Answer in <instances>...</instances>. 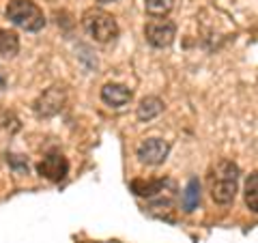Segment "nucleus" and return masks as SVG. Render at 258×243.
<instances>
[{
  "instance_id": "nucleus-1",
  "label": "nucleus",
  "mask_w": 258,
  "mask_h": 243,
  "mask_svg": "<svg viewBox=\"0 0 258 243\" xmlns=\"http://www.w3.org/2000/svg\"><path fill=\"white\" fill-rule=\"evenodd\" d=\"M239 188V166L230 159H222L211 176V198L217 205H230Z\"/></svg>"
},
{
  "instance_id": "nucleus-2",
  "label": "nucleus",
  "mask_w": 258,
  "mask_h": 243,
  "mask_svg": "<svg viewBox=\"0 0 258 243\" xmlns=\"http://www.w3.org/2000/svg\"><path fill=\"white\" fill-rule=\"evenodd\" d=\"M5 13L7 20H11V24L28 32H37L45 26V15L32 0H11Z\"/></svg>"
},
{
  "instance_id": "nucleus-15",
  "label": "nucleus",
  "mask_w": 258,
  "mask_h": 243,
  "mask_svg": "<svg viewBox=\"0 0 258 243\" xmlns=\"http://www.w3.org/2000/svg\"><path fill=\"white\" fill-rule=\"evenodd\" d=\"M5 86H7V78L3 74V69H0V91H5Z\"/></svg>"
},
{
  "instance_id": "nucleus-10",
  "label": "nucleus",
  "mask_w": 258,
  "mask_h": 243,
  "mask_svg": "<svg viewBox=\"0 0 258 243\" xmlns=\"http://www.w3.org/2000/svg\"><path fill=\"white\" fill-rule=\"evenodd\" d=\"M161 110H164V101L159 99V97H144V99L140 101V106L138 110H136V114H138L140 120H153L155 116L161 114Z\"/></svg>"
},
{
  "instance_id": "nucleus-4",
  "label": "nucleus",
  "mask_w": 258,
  "mask_h": 243,
  "mask_svg": "<svg viewBox=\"0 0 258 243\" xmlns=\"http://www.w3.org/2000/svg\"><path fill=\"white\" fill-rule=\"evenodd\" d=\"M144 37H147L149 45L153 47H168L172 45L176 37V26L174 22L164 20V18H153L144 26Z\"/></svg>"
},
{
  "instance_id": "nucleus-8",
  "label": "nucleus",
  "mask_w": 258,
  "mask_h": 243,
  "mask_svg": "<svg viewBox=\"0 0 258 243\" xmlns=\"http://www.w3.org/2000/svg\"><path fill=\"white\" fill-rule=\"evenodd\" d=\"M101 101L110 108H123L132 101V91L123 84H116V82H110L101 88Z\"/></svg>"
},
{
  "instance_id": "nucleus-13",
  "label": "nucleus",
  "mask_w": 258,
  "mask_h": 243,
  "mask_svg": "<svg viewBox=\"0 0 258 243\" xmlns=\"http://www.w3.org/2000/svg\"><path fill=\"white\" fill-rule=\"evenodd\" d=\"M174 0H144V9L151 18H164L172 11Z\"/></svg>"
},
{
  "instance_id": "nucleus-5",
  "label": "nucleus",
  "mask_w": 258,
  "mask_h": 243,
  "mask_svg": "<svg viewBox=\"0 0 258 243\" xmlns=\"http://www.w3.org/2000/svg\"><path fill=\"white\" fill-rule=\"evenodd\" d=\"M64 101H67V93H64V86H50L47 91H43L39 95V99L35 101V114L37 116H54L64 108Z\"/></svg>"
},
{
  "instance_id": "nucleus-16",
  "label": "nucleus",
  "mask_w": 258,
  "mask_h": 243,
  "mask_svg": "<svg viewBox=\"0 0 258 243\" xmlns=\"http://www.w3.org/2000/svg\"><path fill=\"white\" fill-rule=\"evenodd\" d=\"M97 3H103V5H108V3H114V0H97Z\"/></svg>"
},
{
  "instance_id": "nucleus-12",
  "label": "nucleus",
  "mask_w": 258,
  "mask_h": 243,
  "mask_svg": "<svg viewBox=\"0 0 258 243\" xmlns=\"http://www.w3.org/2000/svg\"><path fill=\"white\" fill-rule=\"evenodd\" d=\"M181 205H183L185 213H191V211L198 209V205H200V183H198V179H189L187 188H185L183 196H181Z\"/></svg>"
},
{
  "instance_id": "nucleus-7",
  "label": "nucleus",
  "mask_w": 258,
  "mask_h": 243,
  "mask_svg": "<svg viewBox=\"0 0 258 243\" xmlns=\"http://www.w3.org/2000/svg\"><path fill=\"white\" fill-rule=\"evenodd\" d=\"M37 172L47 181L60 183L64 176L69 174V161L64 155H60V153H50V155H45L41 161H39Z\"/></svg>"
},
{
  "instance_id": "nucleus-14",
  "label": "nucleus",
  "mask_w": 258,
  "mask_h": 243,
  "mask_svg": "<svg viewBox=\"0 0 258 243\" xmlns=\"http://www.w3.org/2000/svg\"><path fill=\"white\" fill-rule=\"evenodd\" d=\"M245 205L249 207V211L256 213L258 211V176L252 172L245 181Z\"/></svg>"
},
{
  "instance_id": "nucleus-6",
  "label": "nucleus",
  "mask_w": 258,
  "mask_h": 243,
  "mask_svg": "<svg viewBox=\"0 0 258 243\" xmlns=\"http://www.w3.org/2000/svg\"><path fill=\"white\" fill-rule=\"evenodd\" d=\"M168 153H170V144H168L166 140H161V138H149V140H144L138 147L136 155H138V159L142 161V164L159 166V164L166 161Z\"/></svg>"
},
{
  "instance_id": "nucleus-9",
  "label": "nucleus",
  "mask_w": 258,
  "mask_h": 243,
  "mask_svg": "<svg viewBox=\"0 0 258 243\" xmlns=\"http://www.w3.org/2000/svg\"><path fill=\"white\" fill-rule=\"evenodd\" d=\"M168 183L170 181H164V179H134L132 190L136 192V196H140V198H155L157 194L166 190Z\"/></svg>"
},
{
  "instance_id": "nucleus-3",
  "label": "nucleus",
  "mask_w": 258,
  "mask_h": 243,
  "mask_svg": "<svg viewBox=\"0 0 258 243\" xmlns=\"http://www.w3.org/2000/svg\"><path fill=\"white\" fill-rule=\"evenodd\" d=\"M84 30L91 35L97 43H110L118 37V24L110 13L101 9H88L82 18Z\"/></svg>"
},
{
  "instance_id": "nucleus-11",
  "label": "nucleus",
  "mask_w": 258,
  "mask_h": 243,
  "mask_svg": "<svg viewBox=\"0 0 258 243\" xmlns=\"http://www.w3.org/2000/svg\"><path fill=\"white\" fill-rule=\"evenodd\" d=\"M20 52V37L18 32L0 28V56L3 58H13Z\"/></svg>"
}]
</instances>
